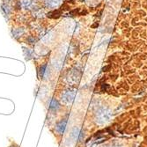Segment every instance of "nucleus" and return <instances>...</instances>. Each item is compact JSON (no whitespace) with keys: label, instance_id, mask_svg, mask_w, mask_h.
Here are the masks:
<instances>
[{"label":"nucleus","instance_id":"2","mask_svg":"<svg viewBox=\"0 0 147 147\" xmlns=\"http://www.w3.org/2000/svg\"><path fill=\"white\" fill-rule=\"evenodd\" d=\"M76 96V90L73 88H69L64 90L61 94V101L64 105L71 104Z\"/></svg>","mask_w":147,"mask_h":147},{"label":"nucleus","instance_id":"10","mask_svg":"<svg viewBox=\"0 0 147 147\" xmlns=\"http://www.w3.org/2000/svg\"><path fill=\"white\" fill-rule=\"evenodd\" d=\"M2 10L4 11V12L6 15H9V13L11 12V8L7 4H3L2 5Z\"/></svg>","mask_w":147,"mask_h":147},{"label":"nucleus","instance_id":"4","mask_svg":"<svg viewBox=\"0 0 147 147\" xmlns=\"http://www.w3.org/2000/svg\"><path fill=\"white\" fill-rule=\"evenodd\" d=\"M66 126H67V119H61L60 121H58L56 125H55V133H57V135H63V132L66 129Z\"/></svg>","mask_w":147,"mask_h":147},{"label":"nucleus","instance_id":"12","mask_svg":"<svg viewBox=\"0 0 147 147\" xmlns=\"http://www.w3.org/2000/svg\"><path fill=\"white\" fill-rule=\"evenodd\" d=\"M9 147H17V146H14V145L12 144V145H11V146H9Z\"/></svg>","mask_w":147,"mask_h":147},{"label":"nucleus","instance_id":"3","mask_svg":"<svg viewBox=\"0 0 147 147\" xmlns=\"http://www.w3.org/2000/svg\"><path fill=\"white\" fill-rule=\"evenodd\" d=\"M71 138L73 142H82L85 138V134L81 129L78 127H74L71 131Z\"/></svg>","mask_w":147,"mask_h":147},{"label":"nucleus","instance_id":"1","mask_svg":"<svg viewBox=\"0 0 147 147\" xmlns=\"http://www.w3.org/2000/svg\"><path fill=\"white\" fill-rule=\"evenodd\" d=\"M112 111L105 106H100L94 111V122L98 125H104L108 123L112 118Z\"/></svg>","mask_w":147,"mask_h":147},{"label":"nucleus","instance_id":"9","mask_svg":"<svg viewBox=\"0 0 147 147\" xmlns=\"http://www.w3.org/2000/svg\"><path fill=\"white\" fill-rule=\"evenodd\" d=\"M24 34V30L22 28H17V29L12 30V34L15 38H17L18 36H21V34Z\"/></svg>","mask_w":147,"mask_h":147},{"label":"nucleus","instance_id":"6","mask_svg":"<svg viewBox=\"0 0 147 147\" xmlns=\"http://www.w3.org/2000/svg\"><path fill=\"white\" fill-rule=\"evenodd\" d=\"M20 6L24 7L26 10H30L34 7V0H20Z\"/></svg>","mask_w":147,"mask_h":147},{"label":"nucleus","instance_id":"5","mask_svg":"<svg viewBox=\"0 0 147 147\" xmlns=\"http://www.w3.org/2000/svg\"><path fill=\"white\" fill-rule=\"evenodd\" d=\"M61 108V104L60 102L55 99V98H51L49 102V110L51 114H56Z\"/></svg>","mask_w":147,"mask_h":147},{"label":"nucleus","instance_id":"11","mask_svg":"<svg viewBox=\"0 0 147 147\" xmlns=\"http://www.w3.org/2000/svg\"><path fill=\"white\" fill-rule=\"evenodd\" d=\"M105 147H123V145H121V144H115V143H114V144H110L106 145Z\"/></svg>","mask_w":147,"mask_h":147},{"label":"nucleus","instance_id":"8","mask_svg":"<svg viewBox=\"0 0 147 147\" xmlns=\"http://www.w3.org/2000/svg\"><path fill=\"white\" fill-rule=\"evenodd\" d=\"M38 73H39V76L41 78H42V79L46 78L47 75H48V66H47V64L41 65V67H40V69L38 71Z\"/></svg>","mask_w":147,"mask_h":147},{"label":"nucleus","instance_id":"7","mask_svg":"<svg viewBox=\"0 0 147 147\" xmlns=\"http://www.w3.org/2000/svg\"><path fill=\"white\" fill-rule=\"evenodd\" d=\"M62 0H44V5L49 8H55L61 4Z\"/></svg>","mask_w":147,"mask_h":147}]
</instances>
